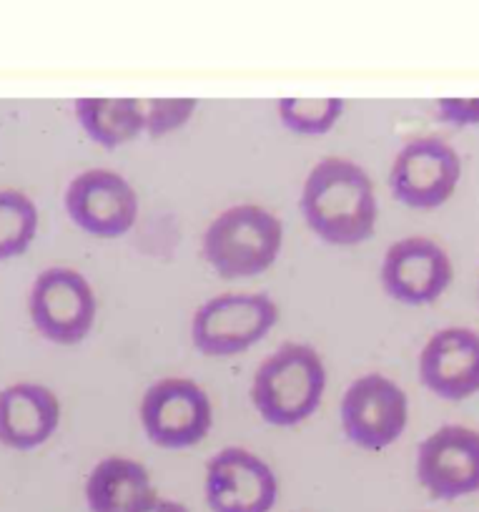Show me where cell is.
<instances>
[{
	"label": "cell",
	"instance_id": "1",
	"mask_svg": "<svg viewBox=\"0 0 479 512\" xmlns=\"http://www.w3.org/2000/svg\"><path fill=\"white\" fill-rule=\"evenodd\" d=\"M299 209L319 239L337 246L362 244L377 229V186L349 156H322L306 171Z\"/></svg>",
	"mask_w": 479,
	"mask_h": 512
},
{
	"label": "cell",
	"instance_id": "2",
	"mask_svg": "<svg viewBox=\"0 0 479 512\" xmlns=\"http://www.w3.org/2000/svg\"><path fill=\"white\" fill-rule=\"evenodd\" d=\"M327 384V362L314 344L284 342L259 362L249 397L269 425L294 427L322 405Z\"/></svg>",
	"mask_w": 479,
	"mask_h": 512
},
{
	"label": "cell",
	"instance_id": "3",
	"mask_svg": "<svg viewBox=\"0 0 479 512\" xmlns=\"http://www.w3.org/2000/svg\"><path fill=\"white\" fill-rule=\"evenodd\" d=\"M281 246L284 221L254 201L221 209L201 236V254L226 279L266 272L279 259Z\"/></svg>",
	"mask_w": 479,
	"mask_h": 512
},
{
	"label": "cell",
	"instance_id": "4",
	"mask_svg": "<svg viewBox=\"0 0 479 512\" xmlns=\"http://www.w3.org/2000/svg\"><path fill=\"white\" fill-rule=\"evenodd\" d=\"M279 322V304L266 292L214 294L191 314V342L209 357H229L254 347Z\"/></svg>",
	"mask_w": 479,
	"mask_h": 512
},
{
	"label": "cell",
	"instance_id": "5",
	"mask_svg": "<svg viewBox=\"0 0 479 512\" xmlns=\"http://www.w3.org/2000/svg\"><path fill=\"white\" fill-rule=\"evenodd\" d=\"M148 440L169 450L199 445L214 425V402L196 379L166 374L153 379L138 402Z\"/></svg>",
	"mask_w": 479,
	"mask_h": 512
},
{
	"label": "cell",
	"instance_id": "6",
	"mask_svg": "<svg viewBox=\"0 0 479 512\" xmlns=\"http://www.w3.org/2000/svg\"><path fill=\"white\" fill-rule=\"evenodd\" d=\"M28 314L48 342L78 344L96 324V289L78 269L63 264L46 267L28 289Z\"/></svg>",
	"mask_w": 479,
	"mask_h": 512
},
{
	"label": "cell",
	"instance_id": "7",
	"mask_svg": "<svg viewBox=\"0 0 479 512\" xmlns=\"http://www.w3.org/2000/svg\"><path fill=\"white\" fill-rule=\"evenodd\" d=\"M339 420L352 445L369 452L387 450L407 430L409 397L387 374L364 372L347 384Z\"/></svg>",
	"mask_w": 479,
	"mask_h": 512
},
{
	"label": "cell",
	"instance_id": "8",
	"mask_svg": "<svg viewBox=\"0 0 479 512\" xmlns=\"http://www.w3.org/2000/svg\"><path fill=\"white\" fill-rule=\"evenodd\" d=\"M462 179V156L442 136H414L389 166L394 199L412 209H437L447 204Z\"/></svg>",
	"mask_w": 479,
	"mask_h": 512
},
{
	"label": "cell",
	"instance_id": "9",
	"mask_svg": "<svg viewBox=\"0 0 479 512\" xmlns=\"http://www.w3.org/2000/svg\"><path fill=\"white\" fill-rule=\"evenodd\" d=\"M204 497L211 512H271L279 477L259 452L226 445L206 460Z\"/></svg>",
	"mask_w": 479,
	"mask_h": 512
},
{
	"label": "cell",
	"instance_id": "10",
	"mask_svg": "<svg viewBox=\"0 0 479 512\" xmlns=\"http://www.w3.org/2000/svg\"><path fill=\"white\" fill-rule=\"evenodd\" d=\"M63 206L76 226L86 234L113 239L136 224L141 199L138 191L121 171L108 166L83 169L68 181L63 191Z\"/></svg>",
	"mask_w": 479,
	"mask_h": 512
},
{
	"label": "cell",
	"instance_id": "11",
	"mask_svg": "<svg viewBox=\"0 0 479 512\" xmlns=\"http://www.w3.org/2000/svg\"><path fill=\"white\" fill-rule=\"evenodd\" d=\"M454 279L452 256L442 244L422 234H409L384 251L379 282L384 292L402 304H434Z\"/></svg>",
	"mask_w": 479,
	"mask_h": 512
},
{
	"label": "cell",
	"instance_id": "12",
	"mask_svg": "<svg viewBox=\"0 0 479 512\" xmlns=\"http://www.w3.org/2000/svg\"><path fill=\"white\" fill-rule=\"evenodd\" d=\"M417 482L434 500H459L479 492V430L442 425L417 447Z\"/></svg>",
	"mask_w": 479,
	"mask_h": 512
},
{
	"label": "cell",
	"instance_id": "13",
	"mask_svg": "<svg viewBox=\"0 0 479 512\" xmlns=\"http://www.w3.org/2000/svg\"><path fill=\"white\" fill-rule=\"evenodd\" d=\"M419 382L442 400H469L479 392V332L472 327L437 329L417 357Z\"/></svg>",
	"mask_w": 479,
	"mask_h": 512
},
{
	"label": "cell",
	"instance_id": "14",
	"mask_svg": "<svg viewBox=\"0 0 479 512\" xmlns=\"http://www.w3.org/2000/svg\"><path fill=\"white\" fill-rule=\"evenodd\" d=\"M63 405L48 384L21 379L0 390V445L33 450L56 435Z\"/></svg>",
	"mask_w": 479,
	"mask_h": 512
},
{
	"label": "cell",
	"instance_id": "15",
	"mask_svg": "<svg viewBox=\"0 0 479 512\" xmlns=\"http://www.w3.org/2000/svg\"><path fill=\"white\" fill-rule=\"evenodd\" d=\"M83 497L91 512H148L161 492L143 462L128 455H108L86 475Z\"/></svg>",
	"mask_w": 479,
	"mask_h": 512
},
{
	"label": "cell",
	"instance_id": "16",
	"mask_svg": "<svg viewBox=\"0 0 479 512\" xmlns=\"http://www.w3.org/2000/svg\"><path fill=\"white\" fill-rule=\"evenodd\" d=\"M73 108L83 131L106 149H116L146 134L141 98H78Z\"/></svg>",
	"mask_w": 479,
	"mask_h": 512
},
{
	"label": "cell",
	"instance_id": "17",
	"mask_svg": "<svg viewBox=\"0 0 479 512\" xmlns=\"http://www.w3.org/2000/svg\"><path fill=\"white\" fill-rule=\"evenodd\" d=\"M41 226V211L26 191L0 189V259H13L33 244Z\"/></svg>",
	"mask_w": 479,
	"mask_h": 512
},
{
	"label": "cell",
	"instance_id": "18",
	"mask_svg": "<svg viewBox=\"0 0 479 512\" xmlns=\"http://www.w3.org/2000/svg\"><path fill=\"white\" fill-rule=\"evenodd\" d=\"M344 108H347V101L339 96H286L276 101L279 121L289 131L301 136H322L332 131L339 118H342Z\"/></svg>",
	"mask_w": 479,
	"mask_h": 512
},
{
	"label": "cell",
	"instance_id": "19",
	"mask_svg": "<svg viewBox=\"0 0 479 512\" xmlns=\"http://www.w3.org/2000/svg\"><path fill=\"white\" fill-rule=\"evenodd\" d=\"M143 123L148 136H166L176 128L186 126L199 108V98L176 96V98H141Z\"/></svg>",
	"mask_w": 479,
	"mask_h": 512
},
{
	"label": "cell",
	"instance_id": "20",
	"mask_svg": "<svg viewBox=\"0 0 479 512\" xmlns=\"http://www.w3.org/2000/svg\"><path fill=\"white\" fill-rule=\"evenodd\" d=\"M439 118L449 126L467 128L479 126V96L462 98V96H447L437 101Z\"/></svg>",
	"mask_w": 479,
	"mask_h": 512
},
{
	"label": "cell",
	"instance_id": "21",
	"mask_svg": "<svg viewBox=\"0 0 479 512\" xmlns=\"http://www.w3.org/2000/svg\"><path fill=\"white\" fill-rule=\"evenodd\" d=\"M148 512H191V510L181 500H174V497L161 495L156 500V505H153Z\"/></svg>",
	"mask_w": 479,
	"mask_h": 512
}]
</instances>
